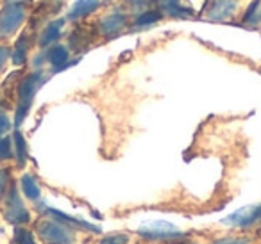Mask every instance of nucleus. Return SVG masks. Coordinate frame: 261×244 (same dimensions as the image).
Here are the masks:
<instances>
[{
    "instance_id": "23",
    "label": "nucleus",
    "mask_w": 261,
    "mask_h": 244,
    "mask_svg": "<svg viewBox=\"0 0 261 244\" xmlns=\"http://www.w3.org/2000/svg\"><path fill=\"white\" fill-rule=\"evenodd\" d=\"M8 182H9V171L8 169H0V198L4 196Z\"/></svg>"
},
{
    "instance_id": "20",
    "label": "nucleus",
    "mask_w": 261,
    "mask_h": 244,
    "mask_svg": "<svg viewBox=\"0 0 261 244\" xmlns=\"http://www.w3.org/2000/svg\"><path fill=\"white\" fill-rule=\"evenodd\" d=\"M13 157L11 150V139L9 137H0V161H6V159Z\"/></svg>"
},
{
    "instance_id": "6",
    "label": "nucleus",
    "mask_w": 261,
    "mask_h": 244,
    "mask_svg": "<svg viewBox=\"0 0 261 244\" xmlns=\"http://www.w3.org/2000/svg\"><path fill=\"white\" fill-rule=\"evenodd\" d=\"M4 216L11 225H20V223H27L29 221V212L23 207L22 200H20L18 193H16L15 186L9 189L8 194V201H6V208H4Z\"/></svg>"
},
{
    "instance_id": "25",
    "label": "nucleus",
    "mask_w": 261,
    "mask_h": 244,
    "mask_svg": "<svg viewBox=\"0 0 261 244\" xmlns=\"http://www.w3.org/2000/svg\"><path fill=\"white\" fill-rule=\"evenodd\" d=\"M9 55H11V50H9L8 47H0V70L4 68V65L9 59Z\"/></svg>"
},
{
    "instance_id": "13",
    "label": "nucleus",
    "mask_w": 261,
    "mask_h": 244,
    "mask_svg": "<svg viewBox=\"0 0 261 244\" xmlns=\"http://www.w3.org/2000/svg\"><path fill=\"white\" fill-rule=\"evenodd\" d=\"M48 214L50 216H54L58 221H61L63 225H70V226H77V228H84V230H91V232H100V228L98 226H95V225H90V223H86V221H83V219H77V218H72V216H68V214H63V212H59V210H54V208H48Z\"/></svg>"
},
{
    "instance_id": "22",
    "label": "nucleus",
    "mask_w": 261,
    "mask_h": 244,
    "mask_svg": "<svg viewBox=\"0 0 261 244\" xmlns=\"http://www.w3.org/2000/svg\"><path fill=\"white\" fill-rule=\"evenodd\" d=\"M213 244H249V239L245 237H225V239H218Z\"/></svg>"
},
{
    "instance_id": "3",
    "label": "nucleus",
    "mask_w": 261,
    "mask_h": 244,
    "mask_svg": "<svg viewBox=\"0 0 261 244\" xmlns=\"http://www.w3.org/2000/svg\"><path fill=\"white\" fill-rule=\"evenodd\" d=\"M138 233L143 239L149 240H168V239H182L185 233L175 225L168 221H150L138 228Z\"/></svg>"
},
{
    "instance_id": "17",
    "label": "nucleus",
    "mask_w": 261,
    "mask_h": 244,
    "mask_svg": "<svg viewBox=\"0 0 261 244\" xmlns=\"http://www.w3.org/2000/svg\"><path fill=\"white\" fill-rule=\"evenodd\" d=\"M161 18H163V15H161L160 11H154V9L152 11H143L142 15L135 20V25L138 27V29H142V27L154 25V23H158Z\"/></svg>"
},
{
    "instance_id": "21",
    "label": "nucleus",
    "mask_w": 261,
    "mask_h": 244,
    "mask_svg": "<svg viewBox=\"0 0 261 244\" xmlns=\"http://www.w3.org/2000/svg\"><path fill=\"white\" fill-rule=\"evenodd\" d=\"M129 237L125 233H113V235H106L98 244H127Z\"/></svg>"
},
{
    "instance_id": "24",
    "label": "nucleus",
    "mask_w": 261,
    "mask_h": 244,
    "mask_svg": "<svg viewBox=\"0 0 261 244\" xmlns=\"http://www.w3.org/2000/svg\"><path fill=\"white\" fill-rule=\"evenodd\" d=\"M9 127H11V123H9V118L4 114V112H0V136L4 132H8Z\"/></svg>"
},
{
    "instance_id": "16",
    "label": "nucleus",
    "mask_w": 261,
    "mask_h": 244,
    "mask_svg": "<svg viewBox=\"0 0 261 244\" xmlns=\"http://www.w3.org/2000/svg\"><path fill=\"white\" fill-rule=\"evenodd\" d=\"M22 189L29 200H38L40 198V186L36 184L34 176L31 175H23L22 176Z\"/></svg>"
},
{
    "instance_id": "7",
    "label": "nucleus",
    "mask_w": 261,
    "mask_h": 244,
    "mask_svg": "<svg viewBox=\"0 0 261 244\" xmlns=\"http://www.w3.org/2000/svg\"><path fill=\"white\" fill-rule=\"evenodd\" d=\"M236 0H211L206 6V18L211 22H227L236 13Z\"/></svg>"
},
{
    "instance_id": "2",
    "label": "nucleus",
    "mask_w": 261,
    "mask_h": 244,
    "mask_svg": "<svg viewBox=\"0 0 261 244\" xmlns=\"http://www.w3.org/2000/svg\"><path fill=\"white\" fill-rule=\"evenodd\" d=\"M27 16V8L20 0H13L0 11V38H9L16 33Z\"/></svg>"
},
{
    "instance_id": "12",
    "label": "nucleus",
    "mask_w": 261,
    "mask_h": 244,
    "mask_svg": "<svg viewBox=\"0 0 261 244\" xmlns=\"http://www.w3.org/2000/svg\"><path fill=\"white\" fill-rule=\"evenodd\" d=\"M65 25V20H58V22H52L41 30L40 34V47H48V45L56 43L61 36V29Z\"/></svg>"
},
{
    "instance_id": "9",
    "label": "nucleus",
    "mask_w": 261,
    "mask_h": 244,
    "mask_svg": "<svg viewBox=\"0 0 261 244\" xmlns=\"http://www.w3.org/2000/svg\"><path fill=\"white\" fill-rule=\"evenodd\" d=\"M125 25H127V16L123 13H113V15H108L100 22V30L106 38H113Z\"/></svg>"
},
{
    "instance_id": "4",
    "label": "nucleus",
    "mask_w": 261,
    "mask_h": 244,
    "mask_svg": "<svg viewBox=\"0 0 261 244\" xmlns=\"http://www.w3.org/2000/svg\"><path fill=\"white\" fill-rule=\"evenodd\" d=\"M38 233L43 240L54 244H72L73 233L66 225H63L58 219H43L38 225Z\"/></svg>"
},
{
    "instance_id": "15",
    "label": "nucleus",
    "mask_w": 261,
    "mask_h": 244,
    "mask_svg": "<svg viewBox=\"0 0 261 244\" xmlns=\"http://www.w3.org/2000/svg\"><path fill=\"white\" fill-rule=\"evenodd\" d=\"M261 23V0H252L243 16V25L256 27Z\"/></svg>"
},
{
    "instance_id": "18",
    "label": "nucleus",
    "mask_w": 261,
    "mask_h": 244,
    "mask_svg": "<svg viewBox=\"0 0 261 244\" xmlns=\"http://www.w3.org/2000/svg\"><path fill=\"white\" fill-rule=\"evenodd\" d=\"M13 144H15V154H16V157H18V162L23 164L27 159V144L20 132H15V136H13Z\"/></svg>"
},
{
    "instance_id": "19",
    "label": "nucleus",
    "mask_w": 261,
    "mask_h": 244,
    "mask_svg": "<svg viewBox=\"0 0 261 244\" xmlns=\"http://www.w3.org/2000/svg\"><path fill=\"white\" fill-rule=\"evenodd\" d=\"M13 244H34V237L31 232L23 228L15 230V237H13Z\"/></svg>"
},
{
    "instance_id": "14",
    "label": "nucleus",
    "mask_w": 261,
    "mask_h": 244,
    "mask_svg": "<svg viewBox=\"0 0 261 244\" xmlns=\"http://www.w3.org/2000/svg\"><path fill=\"white\" fill-rule=\"evenodd\" d=\"M27 50H29V40H27V34H23V36L20 38L18 41H16L15 48H13V54H11L13 65H16V66L25 65Z\"/></svg>"
},
{
    "instance_id": "11",
    "label": "nucleus",
    "mask_w": 261,
    "mask_h": 244,
    "mask_svg": "<svg viewBox=\"0 0 261 244\" xmlns=\"http://www.w3.org/2000/svg\"><path fill=\"white\" fill-rule=\"evenodd\" d=\"M156 2L160 6V9H163L165 13H168L174 18H190V16H193L192 9L181 6L179 0H156Z\"/></svg>"
},
{
    "instance_id": "1",
    "label": "nucleus",
    "mask_w": 261,
    "mask_h": 244,
    "mask_svg": "<svg viewBox=\"0 0 261 244\" xmlns=\"http://www.w3.org/2000/svg\"><path fill=\"white\" fill-rule=\"evenodd\" d=\"M45 82V77L41 72H34L31 75H27L22 82L18 84V107H16V116H15V125H22V121L25 119L27 112H29L31 105H33L34 95L40 89V86Z\"/></svg>"
},
{
    "instance_id": "8",
    "label": "nucleus",
    "mask_w": 261,
    "mask_h": 244,
    "mask_svg": "<svg viewBox=\"0 0 261 244\" xmlns=\"http://www.w3.org/2000/svg\"><path fill=\"white\" fill-rule=\"evenodd\" d=\"M68 57H70L68 48L63 47V45H56V47H52L50 50L47 52V61L54 66V72H63V70H66L68 66L75 65L77 61L68 63Z\"/></svg>"
},
{
    "instance_id": "26",
    "label": "nucleus",
    "mask_w": 261,
    "mask_h": 244,
    "mask_svg": "<svg viewBox=\"0 0 261 244\" xmlns=\"http://www.w3.org/2000/svg\"><path fill=\"white\" fill-rule=\"evenodd\" d=\"M127 2H130V4H136V6H140V4H145L147 0H127Z\"/></svg>"
},
{
    "instance_id": "5",
    "label": "nucleus",
    "mask_w": 261,
    "mask_h": 244,
    "mask_svg": "<svg viewBox=\"0 0 261 244\" xmlns=\"http://www.w3.org/2000/svg\"><path fill=\"white\" fill-rule=\"evenodd\" d=\"M261 219V205H249L240 210L229 214L227 218L222 219V225L225 226H236V228H245V226L254 225Z\"/></svg>"
},
{
    "instance_id": "27",
    "label": "nucleus",
    "mask_w": 261,
    "mask_h": 244,
    "mask_svg": "<svg viewBox=\"0 0 261 244\" xmlns=\"http://www.w3.org/2000/svg\"><path fill=\"white\" fill-rule=\"evenodd\" d=\"M174 244H197V242H193V240H177Z\"/></svg>"
},
{
    "instance_id": "10",
    "label": "nucleus",
    "mask_w": 261,
    "mask_h": 244,
    "mask_svg": "<svg viewBox=\"0 0 261 244\" xmlns=\"http://www.w3.org/2000/svg\"><path fill=\"white\" fill-rule=\"evenodd\" d=\"M98 8H100V0H77L75 4L72 6V9H70L68 18L70 20L84 18V16L97 11Z\"/></svg>"
}]
</instances>
